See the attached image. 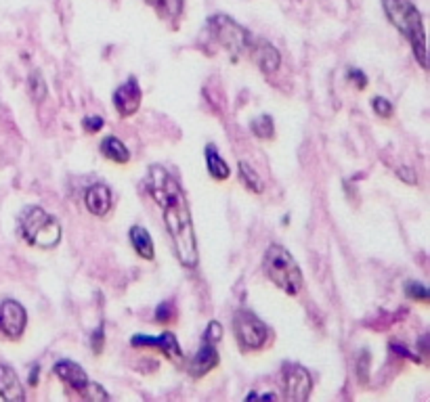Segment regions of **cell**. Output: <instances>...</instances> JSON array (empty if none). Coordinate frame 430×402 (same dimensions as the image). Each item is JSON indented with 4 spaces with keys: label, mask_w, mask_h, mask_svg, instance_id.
Wrapping results in <instances>:
<instances>
[{
    "label": "cell",
    "mask_w": 430,
    "mask_h": 402,
    "mask_svg": "<svg viewBox=\"0 0 430 402\" xmlns=\"http://www.w3.org/2000/svg\"><path fill=\"white\" fill-rule=\"evenodd\" d=\"M240 178H242V182L246 184L248 189L252 191V193H262V180H260V176L254 172L252 168H250V164H246V162H240Z\"/></svg>",
    "instance_id": "21"
},
{
    "label": "cell",
    "mask_w": 430,
    "mask_h": 402,
    "mask_svg": "<svg viewBox=\"0 0 430 402\" xmlns=\"http://www.w3.org/2000/svg\"><path fill=\"white\" fill-rule=\"evenodd\" d=\"M28 327V312L17 300L0 302V336L6 340H19Z\"/></svg>",
    "instance_id": "7"
},
{
    "label": "cell",
    "mask_w": 430,
    "mask_h": 402,
    "mask_svg": "<svg viewBox=\"0 0 430 402\" xmlns=\"http://www.w3.org/2000/svg\"><path fill=\"white\" fill-rule=\"evenodd\" d=\"M371 107H373V114L380 115V117H390L393 115V105L384 97H376L371 101Z\"/></svg>",
    "instance_id": "25"
},
{
    "label": "cell",
    "mask_w": 430,
    "mask_h": 402,
    "mask_svg": "<svg viewBox=\"0 0 430 402\" xmlns=\"http://www.w3.org/2000/svg\"><path fill=\"white\" fill-rule=\"evenodd\" d=\"M173 317H175V310H173L170 304H162V306H158V310H156V321H160V323H168V321H173Z\"/></svg>",
    "instance_id": "28"
},
{
    "label": "cell",
    "mask_w": 430,
    "mask_h": 402,
    "mask_svg": "<svg viewBox=\"0 0 430 402\" xmlns=\"http://www.w3.org/2000/svg\"><path fill=\"white\" fill-rule=\"evenodd\" d=\"M0 398L8 402H21L25 398V392L17 373L4 362H0Z\"/></svg>",
    "instance_id": "15"
},
{
    "label": "cell",
    "mask_w": 430,
    "mask_h": 402,
    "mask_svg": "<svg viewBox=\"0 0 430 402\" xmlns=\"http://www.w3.org/2000/svg\"><path fill=\"white\" fill-rule=\"evenodd\" d=\"M262 268H265V275L269 277V281L281 291H286L288 295H296L303 289V273L286 247H281L277 243L269 245V249L262 258Z\"/></svg>",
    "instance_id": "4"
},
{
    "label": "cell",
    "mask_w": 430,
    "mask_h": 402,
    "mask_svg": "<svg viewBox=\"0 0 430 402\" xmlns=\"http://www.w3.org/2000/svg\"><path fill=\"white\" fill-rule=\"evenodd\" d=\"M233 331L244 350H260L269 340L267 325L252 312L240 310L233 319Z\"/></svg>",
    "instance_id": "6"
},
{
    "label": "cell",
    "mask_w": 430,
    "mask_h": 402,
    "mask_svg": "<svg viewBox=\"0 0 430 402\" xmlns=\"http://www.w3.org/2000/svg\"><path fill=\"white\" fill-rule=\"evenodd\" d=\"M84 206L93 216L105 218L112 210V189L103 182L91 184L84 191Z\"/></svg>",
    "instance_id": "10"
},
{
    "label": "cell",
    "mask_w": 430,
    "mask_h": 402,
    "mask_svg": "<svg viewBox=\"0 0 430 402\" xmlns=\"http://www.w3.org/2000/svg\"><path fill=\"white\" fill-rule=\"evenodd\" d=\"M103 340H105V336H103V325L93 333V340H91V345H93V350H95V354H101L103 352Z\"/></svg>",
    "instance_id": "29"
},
{
    "label": "cell",
    "mask_w": 430,
    "mask_h": 402,
    "mask_svg": "<svg viewBox=\"0 0 430 402\" xmlns=\"http://www.w3.org/2000/svg\"><path fill=\"white\" fill-rule=\"evenodd\" d=\"M30 95L36 103L45 101V97H47V86H45V80L38 71H34L30 76Z\"/></svg>",
    "instance_id": "22"
},
{
    "label": "cell",
    "mask_w": 430,
    "mask_h": 402,
    "mask_svg": "<svg viewBox=\"0 0 430 402\" xmlns=\"http://www.w3.org/2000/svg\"><path fill=\"white\" fill-rule=\"evenodd\" d=\"M208 25L214 32V38L231 53L236 55H246L252 49V34L248 32L246 28H242L238 21H233L227 15H214L208 19Z\"/></svg>",
    "instance_id": "5"
},
{
    "label": "cell",
    "mask_w": 430,
    "mask_h": 402,
    "mask_svg": "<svg viewBox=\"0 0 430 402\" xmlns=\"http://www.w3.org/2000/svg\"><path fill=\"white\" fill-rule=\"evenodd\" d=\"M82 126H84V130L88 134H95V132H99L103 128V117H99V115H86L82 119Z\"/></svg>",
    "instance_id": "27"
},
{
    "label": "cell",
    "mask_w": 430,
    "mask_h": 402,
    "mask_svg": "<svg viewBox=\"0 0 430 402\" xmlns=\"http://www.w3.org/2000/svg\"><path fill=\"white\" fill-rule=\"evenodd\" d=\"M147 191L164 212V223L175 243V252L185 268L197 266V241L195 229L185 199L183 189L177 178L162 166H151L147 176Z\"/></svg>",
    "instance_id": "1"
},
{
    "label": "cell",
    "mask_w": 430,
    "mask_h": 402,
    "mask_svg": "<svg viewBox=\"0 0 430 402\" xmlns=\"http://www.w3.org/2000/svg\"><path fill=\"white\" fill-rule=\"evenodd\" d=\"M397 174H399V178H403V180H405V182H409V184H416V182H418V176H416V172H412V170H407V168H399Z\"/></svg>",
    "instance_id": "31"
},
{
    "label": "cell",
    "mask_w": 430,
    "mask_h": 402,
    "mask_svg": "<svg viewBox=\"0 0 430 402\" xmlns=\"http://www.w3.org/2000/svg\"><path fill=\"white\" fill-rule=\"evenodd\" d=\"M250 128H252V132H254L258 138L269 141V138L275 136V124H273L271 115H258V117H254L252 124H250Z\"/></svg>",
    "instance_id": "20"
},
{
    "label": "cell",
    "mask_w": 430,
    "mask_h": 402,
    "mask_svg": "<svg viewBox=\"0 0 430 402\" xmlns=\"http://www.w3.org/2000/svg\"><path fill=\"white\" fill-rule=\"evenodd\" d=\"M141 99H143V93H141L134 78H128L122 86L114 93V105H116L118 114L122 117L136 114L139 107H141Z\"/></svg>",
    "instance_id": "9"
},
{
    "label": "cell",
    "mask_w": 430,
    "mask_h": 402,
    "mask_svg": "<svg viewBox=\"0 0 430 402\" xmlns=\"http://www.w3.org/2000/svg\"><path fill=\"white\" fill-rule=\"evenodd\" d=\"M19 232L30 245L40 249H53L62 241L63 229L55 216H51L38 206H30L19 216Z\"/></svg>",
    "instance_id": "3"
},
{
    "label": "cell",
    "mask_w": 430,
    "mask_h": 402,
    "mask_svg": "<svg viewBox=\"0 0 430 402\" xmlns=\"http://www.w3.org/2000/svg\"><path fill=\"white\" fill-rule=\"evenodd\" d=\"M250 57L260 67V71H265V73H273L281 65L279 51L273 45H269L267 40H256L254 38L252 49H250Z\"/></svg>",
    "instance_id": "14"
},
{
    "label": "cell",
    "mask_w": 430,
    "mask_h": 402,
    "mask_svg": "<svg viewBox=\"0 0 430 402\" xmlns=\"http://www.w3.org/2000/svg\"><path fill=\"white\" fill-rule=\"evenodd\" d=\"M221 338H223V327H221V323H216V321L208 323V327H206V331H204V340H206V342H212V344H219Z\"/></svg>",
    "instance_id": "26"
},
{
    "label": "cell",
    "mask_w": 430,
    "mask_h": 402,
    "mask_svg": "<svg viewBox=\"0 0 430 402\" xmlns=\"http://www.w3.org/2000/svg\"><path fill=\"white\" fill-rule=\"evenodd\" d=\"M248 398H275V394H248Z\"/></svg>",
    "instance_id": "32"
},
{
    "label": "cell",
    "mask_w": 430,
    "mask_h": 402,
    "mask_svg": "<svg viewBox=\"0 0 430 402\" xmlns=\"http://www.w3.org/2000/svg\"><path fill=\"white\" fill-rule=\"evenodd\" d=\"M147 2L164 19H177L183 13V0H147Z\"/></svg>",
    "instance_id": "19"
},
{
    "label": "cell",
    "mask_w": 430,
    "mask_h": 402,
    "mask_svg": "<svg viewBox=\"0 0 430 402\" xmlns=\"http://www.w3.org/2000/svg\"><path fill=\"white\" fill-rule=\"evenodd\" d=\"M216 365H219L216 344L204 340V344L199 345V350L195 352V356H193L191 362H189V375L195 377V379H199V377H204L206 373H210Z\"/></svg>",
    "instance_id": "12"
},
{
    "label": "cell",
    "mask_w": 430,
    "mask_h": 402,
    "mask_svg": "<svg viewBox=\"0 0 430 402\" xmlns=\"http://www.w3.org/2000/svg\"><path fill=\"white\" fill-rule=\"evenodd\" d=\"M349 78H351V80H357V86H359V88H366V86H368V78H366L361 71H357V69H351V71H349Z\"/></svg>",
    "instance_id": "30"
},
{
    "label": "cell",
    "mask_w": 430,
    "mask_h": 402,
    "mask_svg": "<svg viewBox=\"0 0 430 402\" xmlns=\"http://www.w3.org/2000/svg\"><path fill=\"white\" fill-rule=\"evenodd\" d=\"M405 293H407V297H412L416 302H422V304L429 302V289H426V285L418 283V281H407L405 283Z\"/></svg>",
    "instance_id": "23"
},
{
    "label": "cell",
    "mask_w": 430,
    "mask_h": 402,
    "mask_svg": "<svg viewBox=\"0 0 430 402\" xmlns=\"http://www.w3.org/2000/svg\"><path fill=\"white\" fill-rule=\"evenodd\" d=\"M82 396L88 398V401H108V398H110L108 392H105L99 384H93V382H88V386H86V390L82 392Z\"/></svg>",
    "instance_id": "24"
},
{
    "label": "cell",
    "mask_w": 430,
    "mask_h": 402,
    "mask_svg": "<svg viewBox=\"0 0 430 402\" xmlns=\"http://www.w3.org/2000/svg\"><path fill=\"white\" fill-rule=\"evenodd\" d=\"M206 164H208V174H210L214 180H227V178L231 176L229 164L219 155V151H216L214 145H208V147H206Z\"/></svg>",
    "instance_id": "18"
},
{
    "label": "cell",
    "mask_w": 430,
    "mask_h": 402,
    "mask_svg": "<svg viewBox=\"0 0 430 402\" xmlns=\"http://www.w3.org/2000/svg\"><path fill=\"white\" fill-rule=\"evenodd\" d=\"M128 237H130V243H132L134 252L139 254V258H143V260H153V256H156V252H153V241H151V235L147 232L145 227L134 225V227L130 229V232H128Z\"/></svg>",
    "instance_id": "16"
},
{
    "label": "cell",
    "mask_w": 430,
    "mask_h": 402,
    "mask_svg": "<svg viewBox=\"0 0 430 402\" xmlns=\"http://www.w3.org/2000/svg\"><path fill=\"white\" fill-rule=\"evenodd\" d=\"M382 6L390 19V23L407 38L420 65L426 69V34L420 11L412 0H382Z\"/></svg>",
    "instance_id": "2"
},
{
    "label": "cell",
    "mask_w": 430,
    "mask_h": 402,
    "mask_svg": "<svg viewBox=\"0 0 430 402\" xmlns=\"http://www.w3.org/2000/svg\"><path fill=\"white\" fill-rule=\"evenodd\" d=\"M130 344L134 348H141V345H149V348H160L168 358H175V360H181L183 358V350H181V344L179 340L175 338L173 331H164L160 333L158 338H149V336H134L130 340Z\"/></svg>",
    "instance_id": "11"
},
{
    "label": "cell",
    "mask_w": 430,
    "mask_h": 402,
    "mask_svg": "<svg viewBox=\"0 0 430 402\" xmlns=\"http://www.w3.org/2000/svg\"><path fill=\"white\" fill-rule=\"evenodd\" d=\"M53 373L62 379L65 386H69L71 390H76L80 396L88 386V377L84 373V369L80 365H76L74 360H59L53 367Z\"/></svg>",
    "instance_id": "13"
},
{
    "label": "cell",
    "mask_w": 430,
    "mask_h": 402,
    "mask_svg": "<svg viewBox=\"0 0 430 402\" xmlns=\"http://www.w3.org/2000/svg\"><path fill=\"white\" fill-rule=\"evenodd\" d=\"M101 153H103L105 160H110L114 164H122L124 166V164L130 162V151L126 149L122 141L116 138V136H105L101 141Z\"/></svg>",
    "instance_id": "17"
},
{
    "label": "cell",
    "mask_w": 430,
    "mask_h": 402,
    "mask_svg": "<svg viewBox=\"0 0 430 402\" xmlns=\"http://www.w3.org/2000/svg\"><path fill=\"white\" fill-rule=\"evenodd\" d=\"M284 390H286V401L305 402L313 388V377L303 365L288 362L284 367Z\"/></svg>",
    "instance_id": "8"
}]
</instances>
